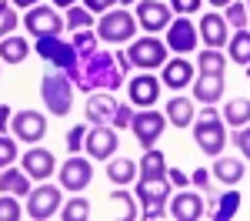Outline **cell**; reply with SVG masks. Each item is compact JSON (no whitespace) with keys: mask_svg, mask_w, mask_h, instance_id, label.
<instances>
[{"mask_svg":"<svg viewBox=\"0 0 250 221\" xmlns=\"http://www.w3.org/2000/svg\"><path fill=\"white\" fill-rule=\"evenodd\" d=\"M130 131H134V138L140 147H154L157 141L164 138V131H167V114H160L154 107H140L130 121Z\"/></svg>","mask_w":250,"mask_h":221,"instance_id":"obj_9","label":"cell"},{"mask_svg":"<svg viewBox=\"0 0 250 221\" xmlns=\"http://www.w3.org/2000/svg\"><path fill=\"white\" fill-rule=\"evenodd\" d=\"M90 181H94V164L87 158L70 154V158L63 161V168H60V184H63V191H74V195H77Z\"/></svg>","mask_w":250,"mask_h":221,"instance_id":"obj_14","label":"cell"},{"mask_svg":"<svg viewBox=\"0 0 250 221\" xmlns=\"http://www.w3.org/2000/svg\"><path fill=\"white\" fill-rule=\"evenodd\" d=\"M60 218L63 221H87L90 218V201L87 198H70L67 204H63V211H60Z\"/></svg>","mask_w":250,"mask_h":221,"instance_id":"obj_34","label":"cell"},{"mask_svg":"<svg viewBox=\"0 0 250 221\" xmlns=\"http://www.w3.org/2000/svg\"><path fill=\"white\" fill-rule=\"evenodd\" d=\"M227 91V74H200L193 80V100L197 104H217Z\"/></svg>","mask_w":250,"mask_h":221,"instance_id":"obj_22","label":"cell"},{"mask_svg":"<svg viewBox=\"0 0 250 221\" xmlns=\"http://www.w3.org/2000/svg\"><path fill=\"white\" fill-rule=\"evenodd\" d=\"M0 64H3V60H0Z\"/></svg>","mask_w":250,"mask_h":221,"instance_id":"obj_57","label":"cell"},{"mask_svg":"<svg viewBox=\"0 0 250 221\" xmlns=\"http://www.w3.org/2000/svg\"><path fill=\"white\" fill-rule=\"evenodd\" d=\"M10 131L17 141H27V144H37L43 134H47V114L40 111H17L10 118Z\"/></svg>","mask_w":250,"mask_h":221,"instance_id":"obj_13","label":"cell"},{"mask_svg":"<svg viewBox=\"0 0 250 221\" xmlns=\"http://www.w3.org/2000/svg\"><path fill=\"white\" fill-rule=\"evenodd\" d=\"M200 3H204V0H170V10L180 14V17H187V14H197V10H200Z\"/></svg>","mask_w":250,"mask_h":221,"instance_id":"obj_43","label":"cell"},{"mask_svg":"<svg viewBox=\"0 0 250 221\" xmlns=\"http://www.w3.org/2000/svg\"><path fill=\"white\" fill-rule=\"evenodd\" d=\"M110 204L117 208V215L124 221H134V218H140V211H137V198L134 195H127V191H110Z\"/></svg>","mask_w":250,"mask_h":221,"instance_id":"obj_33","label":"cell"},{"mask_svg":"<svg viewBox=\"0 0 250 221\" xmlns=\"http://www.w3.org/2000/svg\"><path fill=\"white\" fill-rule=\"evenodd\" d=\"M167 178H170L173 188H187V184H190V178H187L184 171H177V168H170V174H167Z\"/></svg>","mask_w":250,"mask_h":221,"instance_id":"obj_47","label":"cell"},{"mask_svg":"<svg viewBox=\"0 0 250 221\" xmlns=\"http://www.w3.org/2000/svg\"><path fill=\"white\" fill-rule=\"evenodd\" d=\"M120 100L114 98V91H90L87 94V107H83V114L90 124H110L114 121V111Z\"/></svg>","mask_w":250,"mask_h":221,"instance_id":"obj_17","label":"cell"},{"mask_svg":"<svg viewBox=\"0 0 250 221\" xmlns=\"http://www.w3.org/2000/svg\"><path fill=\"white\" fill-rule=\"evenodd\" d=\"M193 141L207 158H220L227 147V131H224V118H197L193 124Z\"/></svg>","mask_w":250,"mask_h":221,"instance_id":"obj_8","label":"cell"},{"mask_svg":"<svg viewBox=\"0 0 250 221\" xmlns=\"http://www.w3.org/2000/svg\"><path fill=\"white\" fill-rule=\"evenodd\" d=\"M197 71L200 74H227V57L220 47H207L197 54Z\"/></svg>","mask_w":250,"mask_h":221,"instance_id":"obj_30","label":"cell"},{"mask_svg":"<svg viewBox=\"0 0 250 221\" xmlns=\"http://www.w3.org/2000/svg\"><path fill=\"white\" fill-rule=\"evenodd\" d=\"M160 80H164L170 91H184V87L193 80V64L184 57V54H180V57H173V60L167 57V64L160 67Z\"/></svg>","mask_w":250,"mask_h":221,"instance_id":"obj_21","label":"cell"},{"mask_svg":"<svg viewBox=\"0 0 250 221\" xmlns=\"http://www.w3.org/2000/svg\"><path fill=\"white\" fill-rule=\"evenodd\" d=\"M227 60L244 64V67L250 64V30L247 27L237 30V34H230V40H227Z\"/></svg>","mask_w":250,"mask_h":221,"instance_id":"obj_29","label":"cell"},{"mask_svg":"<svg viewBox=\"0 0 250 221\" xmlns=\"http://www.w3.org/2000/svg\"><path fill=\"white\" fill-rule=\"evenodd\" d=\"M197 34L204 37L207 47H224L230 40V24H227L224 14H204L200 24H197Z\"/></svg>","mask_w":250,"mask_h":221,"instance_id":"obj_20","label":"cell"},{"mask_svg":"<svg viewBox=\"0 0 250 221\" xmlns=\"http://www.w3.org/2000/svg\"><path fill=\"white\" fill-rule=\"evenodd\" d=\"M17 158H20V154H17V138L0 134V171H3V168H10Z\"/></svg>","mask_w":250,"mask_h":221,"instance_id":"obj_39","label":"cell"},{"mask_svg":"<svg viewBox=\"0 0 250 221\" xmlns=\"http://www.w3.org/2000/svg\"><path fill=\"white\" fill-rule=\"evenodd\" d=\"M74 3H77V0H54V7H63V10H67V7H74Z\"/></svg>","mask_w":250,"mask_h":221,"instance_id":"obj_52","label":"cell"},{"mask_svg":"<svg viewBox=\"0 0 250 221\" xmlns=\"http://www.w3.org/2000/svg\"><path fill=\"white\" fill-rule=\"evenodd\" d=\"M70 44L77 47L80 57H87V54H94L97 47H100V37H97V30L83 27V30H74V40H70Z\"/></svg>","mask_w":250,"mask_h":221,"instance_id":"obj_35","label":"cell"},{"mask_svg":"<svg viewBox=\"0 0 250 221\" xmlns=\"http://www.w3.org/2000/svg\"><path fill=\"white\" fill-rule=\"evenodd\" d=\"M213 7H220V10H224V7H227V3H233V0H210Z\"/></svg>","mask_w":250,"mask_h":221,"instance_id":"obj_53","label":"cell"},{"mask_svg":"<svg viewBox=\"0 0 250 221\" xmlns=\"http://www.w3.org/2000/svg\"><path fill=\"white\" fill-rule=\"evenodd\" d=\"M83 141H87V127H83V124L70 127V131H67V151H70V154H80V151H83Z\"/></svg>","mask_w":250,"mask_h":221,"instance_id":"obj_40","label":"cell"},{"mask_svg":"<svg viewBox=\"0 0 250 221\" xmlns=\"http://www.w3.org/2000/svg\"><path fill=\"white\" fill-rule=\"evenodd\" d=\"M210 171H207V168H197V171H193L190 174V184H197V188H207V191H210Z\"/></svg>","mask_w":250,"mask_h":221,"instance_id":"obj_46","label":"cell"},{"mask_svg":"<svg viewBox=\"0 0 250 221\" xmlns=\"http://www.w3.org/2000/svg\"><path fill=\"white\" fill-rule=\"evenodd\" d=\"M160 87H164L160 77H154L150 71H140V74L130 77V84H127V98H130L134 107H150V104H157V98H160Z\"/></svg>","mask_w":250,"mask_h":221,"instance_id":"obj_15","label":"cell"},{"mask_svg":"<svg viewBox=\"0 0 250 221\" xmlns=\"http://www.w3.org/2000/svg\"><path fill=\"white\" fill-rule=\"evenodd\" d=\"M200 118H217V107H213V104H204V107H200Z\"/></svg>","mask_w":250,"mask_h":221,"instance_id":"obj_51","label":"cell"},{"mask_svg":"<svg viewBox=\"0 0 250 221\" xmlns=\"http://www.w3.org/2000/svg\"><path fill=\"white\" fill-rule=\"evenodd\" d=\"M20 168H23L34 181H47L54 171H57V161H54V154H50L47 147H37V144H34V147L20 158Z\"/></svg>","mask_w":250,"mask_h":221,"instance_id":"obj_19","label":"cell"},{"mask_svg":"<svg viewBox=\"0 0 250 221\" xmlns=\"http://www.w3.org/2000/svg\"><path fill=\"white\" fill-rule=\"evenodd\" d=\"M114 57H117V67H120L124 74H130V71H134V64H130V57H127V50H117Z\"/></svg>","mask_w":250,"mask_h":221,"instance_id":"obj_48","label":"cell"},{"mask_svg":"<svg viewBox=\"0 0 250 221\" xmlns=\"http://www.w3.org/2000/svg\"><path fill=\"white\" fill-rule=\"evenodd\" d=\"M134 104H117V111H114V121H110V124H114L117 131H120V127H130V121H134Z\"/></svg>","mask_w":250,"mask_h":221,"instance_id":"obj_42","label":"cell"},{"mask_svg":"<svg viewBox=\"0 0 250 221\" xmlns=\"http://www.w3.org/2000/svg\"><path fill=\"white\" fill-rule=\"evenodd\" d=\"M240 204H244L240 191H237V188H227V191L217 198V208L210 211V218H213V221H230V218H237Z\"/></svg>","mask_w":250,"mask_h":221,"instance_id":"obj_27","label":"cell"},{"mask_svg":"<svg viewBox=\"0 0 250 221\" xmlns=\"http://www.w3.org/2000/svg\"><path fill=\"white\" fill-rule=\"evenodd\" d=\"M63 20H67V27L70 30H83V27H90L94 24V14L87 10V7H67V14H63Z\"/></svg>","mask_w":250,"mask_h":221,"instance_id":"obj_36","label":"cell"},{"mask_svg":"<svg viewBox=\"0 0 250 221\" xmlns=\"http://www.w3.org/2000/svg\"><path fill=\"white\" fill-rule=\"evenodd\" d=\"M14 7H20V10H30V7H37L40 0H10Z\"/></svg>","mask_w":250,"mask_h":221,"instance_id":"obj_50","label":"cell"},{"mask_svg":"<svg viewBox=\"0 0 250 221\" xmlns=\"http://www.w3.org/2000/svg\"><path fill=\"white\" fill-rule=\"evenodd\" d=\"M23 27H27V34L37 40V37H54L60 34L63 27H67V20L57 14V7H47V3H37V7H30L23 20H20Z\"/></svg>","mask_w":250,"mask_h":221,"instance_id":"obj_7","label":"cell"},{"mask_svg":"<svg viewBox=\"0 0 250 221\" xmlns=\"http://www.w3.org/2000/svg\"><path fill=\"white\" fill-rule=\"evenodd\" d=\"M167 50H177V54L197 50V24H190L187 17H173L167 27Z\"/></svg>","mask_w":250,"mask_h":221,"instance_id":"obj_16","label":"cell"},{"mask_svg":"<svg viewBox=\"0 0 250 221\" xmlns=\"http://www.w3.org/2000/svg\"><path fill=\"white\" fill-rule=\"evenodd\" d=\"M83 7H87L90 14H107V10L117 7V0H83Z\"/></svg>","mask_w":250,"mask_h":221,"instance_id":"obj_45","label":"cell"},{"mask_svg":"<svg viewBox=\"0 0 250 221\" xmlns=\"http://www.w3.org/2000/svg\"><path fill=\"white\" fill-rule=\"evenodd\" d=\"M233 144L240 147V154H244V158H250V124L237 127V134H233Z\"/></svg>","mask_w":250,"mask_h":221,"instance_id":"obj_44","label":"cell"},{"mask_svg":"<svg viewBox=\"0 0 250 221\" xmlns=\"http://www.w3.org/2000/svg\"><path fill=\"white\" fill-rule=\"evenodd\" d=\"M137 24L147 30V34H160L170 27V7L164 0H137V10H134Z\"/></svg>","mask_w":250,"mask_h":221,"instance_id":"obj_11","label":"cell"},{"mask_svg":"<svg viewBox=\"0 0 250 221\" xmlns=\"http://www.w3.org/2000/svg\"><path fill=\"white\" fill-rule=\"evenodd\" d=\"M23 215L27 211L17 204V195H3L0 198V221H20Z\"/></svg>","mask_w":250,"mask_h":221,"instance_id":"obj_38","label":"cell"},{"mask_svg":"<svg viewBox=\"0 0 250 221\" xmlns=\"http://www.w3.org/2000/svg\"><path fill=\"white\" fill-rule=\"evenodd\" d=\"M124 77H127V74L117 67L114 54L97 47L94 54H87V57L80 60V77L74 80V84H77L83 94H90V91H120Z\"/></svg>","mask_w":250,"mask_h":221,"instance_id":"obj_1","label":"cell"},{"mask_svg":"<svg viewBox=\"0 0 250 221\" xmlns=\"http://www.w3.org/2000/svg\"><path fill=\"white\" fill-rule=\"evenodd\" d=\"M140 178L147 181H164L167 178V154L157 151V147H144V158H140Z\"/></svg>","mask_w":250,"mask_h":221,"instance_id":"obj_24","label":"cell"},{"mask_svg":"<svg viewBox=\"0 0 250 221\" xmlns=\"http://www.w3.org/2000/svg\"><path fill=\"white\" fill-rule=\"evenodd\" d=\"M74 91H77V84L67 77L63 71H47V74L40 77V98H43L47 111H50L54 118L70 114V107H74Z\"/></svg>","mask_w":250,"mask_h":221,"instance_id":"obj_3","label":"cell"},{"mask_svg":"<svg viewBox=\"0 0 250 221\" xmlns=\"http://www.w3.org/2000/svg\"><path fill=\"white\" fill-rule=\"evenodd\" d=\"M170 178L164 181H147L140 178V184H134V195L137 204L144 208V218L154 221V218H167V198H170Z\"/></svg>","mask_w":250,"mask_h":221,"instance_id":"obj_5","label":"cell"},{"mask_svg":"<svg viewBox=\"0 0 250 221\" xmlns=\"http://www.w3.org/2000/svg\"><path fill=\"white\" fill-rule=\"evenodd\" d=\"M137 17L130 14V10H107V14H100V20H97V37L107 40V44H130V40L137 37Z\"/></svg>","mask_w":250,"mask_h":221,"instance_id":"obj_4","label":"cell"},{"mask_svg":"<svg viewBox=\"0 0 250 221\" xmlns=\"http://www.w3.org/2000/svg\"><path fill=\"white\" fill-rule=\"evenodd\" d=\"M224 17H227V24H230V27L244 30V27H247V20H250V10H247V3L233 0V3H227V7H224Z\"/></svg>","mask_w":250,"mask_h":221,"instance_id":"obj_37","label":"cell"},{"mask_svg":"<svg viewBox=\"0 0 250 221\" xmlns=\"http://www.w3.org/2000/svg\"><path fill=\"white\" fill-rule=\"evenodd\" d=\"M7 7H10V0H0V10H7Z\"/></svg>","mask_w":250,"mask_h":221,"instance_id":"obj_54","label":"cell"},{"mask_svg":"<svg viewBox=\"0 0 250 221\" xmlns=\"http://www.w3.org/2000/svg\"><path fill=\"white\" fill-rule=\"evenodd\" d=\"M27 54H30V44L23 37H14V34H10V37L0 40V60H3V64H23Z\"/></svg>","mask_w":250,"mask_h":221,"instance_id":"obj_28","label":"cell"},{"mask_svg":"<svg viewBox=\"0 0 250 221\" xmlns=\"http://www.w3.org/2000/svg\"><path fill=\"white\" fill-rule=\"evenodd\" d=\"M167 121H170L173 127H190L193 124V100L190 98H170V104H167Z\"/></svg>","mask_w":250,"mask_h":221,"instance_id":"obj_26","label":"cell"},{"mask_svg":"<svg viewBox=\"0 0 250 221\" xmlns=\"http://www.w3.org/2000/svg\"><path fill=\"white\" fill-rule=\"evenodd\" d=\"M127 57H130V64H134L137 71H157V67L167 64V40L154 37V34L134 37L130 47H127Z\"/></svg>","mask_w":250,"mask_h":221,"instance_id":"obj_6","label":"cell"},{"mask_svg":"<svg viewBox=\"0 0 250 221\" xmlns=\"http://www.w3.org/2000/svg\"><path fill=\"white\" fill-rule=\"evenodd\" d=\"M27 215L34 221H47L60 215V184H37L30 195H27Z\"/></svg>","mask_w":250,"mask_h":221,"instance_id":"obj_10","label":"cell"},{"mask_svg":"<svg viewBox=\"0 0 250 221\" xmlns=\"http://www.w3.org/2000/svg\"><path fill=\"white\" fill-rule=\"evenodd\" d=\"M30 181H34V178H30L23 168H14V164H10V168H3V171H0V191H3V195L27 198V195L34 191V188H30Z\"/></svg>","mask_w":250,"mask_h":221,"instance_id":"obj_23","label":"cell"},{"mask_svg":"<svg viewBox=\"0 0 250 221\" xmlns=\"http://www.w3.org/2000/svg\"><path fill=\"white\" fill-rule=\"evenodd\" d=\"M117 3H124V7H127V3H137V0H117Z\"/></svg>","mask_w":250,"mask_h":221,"instance_id":"obj_55","label":"cell"},{"mask_svg":"<svg viewBox=\"0 0 250 221\" xmlns=\"http://www.w3.org/2000/svg\"><path fill=\"white\" fill-rule=\"evenodd\" d=\"M224 121L230 124V127H244L250 124V100L247 98H233L224 104Z\"/></svg>","mask_w":250,"mask_h":221,"instance_id":"obj_32","label":"cell"},{"mask_svg":"<svg viewBox=\"0 0 250 221\" xmlns=\"http://www.w3.org/2000/svg\"><path fill=\"white\" fill-rule=\"evenodd\" d=\"M120 147L117 141V131L110 124H94V131H87V141H83V151L97 161H110Z\"/></svg>","mask_w":250,"mask_h":221,"instance_id":"obj_12","label":"cell"},{"mask_svg":"<svg viewBox=\"0 0 250 221\" xmlns=\"http://www.w3.org/2000/svg\"><path fill=\"white\" fill-rule=\"evenodd\" d=\"M10 131V104H0V134Z\"/></svg>","mask_w":250,"mask_h":221,"instance_id":"obj_49","label":"cell"},{"mask_svg":"<svg viewBox=\"0 0 250 221\" xmlns=\"http://www.w3.org/2000/svg\"><path fill=\"white\" fill-rule=\"evenodd\" d=\"M204 215H207V201L200 195H193V191H180L170 201V211H167V218L173 221H200Z\"/></svg>","mask_w":250,"mask_h":221,"instance_id":"obj_18","label":"cell"},{"mask_svg":"<svg viewBox=\"0 0 250 221\" xmlns=\"http://www.w3.org/2000/svg\"><path fill=\"white\" fill-rule=\"evenodd\" d=\"M17 24H20V17H17V10H14V7L0 10V40H3V37H10Z\"/></svg>","mask_w":250,"mask_h":221,"instance_id":"obj_41","label":"cell"},{"mask_svg":"<svg viewBox=\"0 0 250 221\" xmlns=\"http://www.w3.org/2000/svg\"><path fill=\"white\" fill-rule=\"evenodd\" d=\"M37 54L54 71H63L70 80H77L80 77V54H77V47L70 44V40H63L60 34H54V37H37Z\"/></svg>","mask_w":250,"mask_h":221,"instance_id":"obj_2","label":"cell"},{"mask_svg":"<svg viewBox=\"0 0 250 221\" xmlns=\"http://www.w3.org/2000/svg\"><path fill=\"white\" fill-rule=\"evenodd\" d=\"M137 168L130 158H110L107 161V178L114 181V184H134V178H137Z\"/></svg>","mask_w":250,"mask_h":221,"instance_id":"obj_31","label":"cell"},{"mask_svg":"<svg viewBox=\"0 0 250 221\" xmlns=\"http://www.w3.org/2000/svg\"><path fill=\"white\" fill-rule=\"evenodd\" d=\"M244 77H250V64H247V74H244Z\"/></svg>","mask_w":250,"mask_h":221,"instance_id":"obj_56","label":"cell"},{"mask_svg":"<svg viewBox=\"0 0 250 221\" xmlns=\"http://www.w3.org/2000/svg\"><path fill=\"white\" fill-rule=\"evenodd\" d=\"M210 174L220 184H227V188H233V184H240V178H244V161L237 158H217L210 168Z\"/></svg>","mask_w":250,"mask_h":221,"instance_id":"obj_25","label":"cell"}]
</instances>
